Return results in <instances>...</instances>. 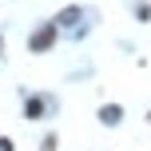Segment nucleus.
<instances>
[{"instance_id":"obj_4","label":"nucleus","mask_w":151,"mask_h":151,"mask_svg":"<svg viewBox=\"0 0 151 151\" xmlns=\"http://www.w3.org/2000/svg\"><path fill=\"white\" fill-rule=\"evenodd\" d=\"M80 16H83L80 8H64V12L56 16V28H64V24H80Z\"/></svg>"},{"instance_id":"obj_3","label":"nucleus","mask_w":151,"mask_h":151,"mask_svg":"<svg viewBox=\"0 0 151 151\" xmlns=\"http://www.w3.org/2000/svg\"><path fill=\"white\" fill-rule=\"evenodd\" d=\"M96 115H99V123H104V127H115V123L123 119V107H119V104H104Z\"/></svg>"},{"instance_id":"obj_2","label":"nucleus","mask_w":151,"mask_h":151,"mask_svg":"<svg viewBox=\"0 0 151 151\" xmlns=\"http://www.w3.org/2000/svg\"><path fill=\"white\" fill-rule=\"evenodd\" d=\"M52 96H28V104H24V119H44V111L52 104H48Z\"/></svg>"},{"instance_id":"obj_1","label":"nucleus","mask_w":151,"mask_h":151,"mask_svg":"<svg viewBox=\"0 0 151 151\" xmlns=\"http://www.w3.org/2000/svg\"><path fill=\"white\" fill-rule=\"evenodd\" d=\"M56 40H60V28H56V20H48V24H40V28H32V36H28V52H32V56L52 52Z\"/></svg>"},{"instance_id":"obj_7","label":"nucleus","mask_w":151,"mask_h":151,"mask_svg":"<svg viewBox=\"0 0 151 151\" xmlns=\"http://www.w3.org/2000/svg\"><path fill=\"white\" fill-rule=\"evenodd\" d=\"M0 151H16V147H12V139H8V135H0Z\"/></svg>"},{"instance_id":"obj_5","label":"nucleus","mask_w":151,"mask_h":151,"mask_svg":"<svg viewBox=\"0 0 151 151\" xmlns=\"http://www.w3.org/2000/svg\"><path fill=\"white\" fill-rule=\"evenodd\" d=\"M56 147H60V139H56V131H48V135L40 139V151H56Z\"/></svg>"},{"instance_id":"obj_6","label":"nucleus","mask_w":151,"mask_h":151,"mask_svg":"<svg viewBox=\"0 0 151 151\" xmlns=\"http://www.w3.org/2000/svg\"><path fill=\"white\" fill-rule=\"evenodd\" d=\"M135 20H151V4H147V0L135 4Z\"/></svg>"}]
</instances>
